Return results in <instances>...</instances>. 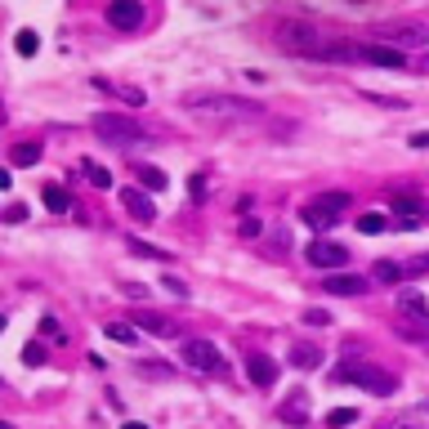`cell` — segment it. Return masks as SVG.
<instances>
[{
  "instance_id": "cell-26",
  "label": "cell",
  "mask_w": 429,
  "mask_h": 429,
  "mask_svg": "<svg viewBox=\"0 0 429 429\" xmlns=\"http://www.w3.org/2000/svg\"><path fill=\"white\" fill-rule=\"evenodd\" d=\"M139 179H143V188H148V192H161V188H166V175H161L157 166H143Z\"/></svg>"
},
{
  "instance_id": "cell-12",
  "label": "cell",
  "mask_w": 429,
  "mask_h": 429,
  "mask_svg": "<svg viewBox=\"0 0 429 429\" xmlns=\"http://www.w3.org/2000/svg\"><path fill=\"white\" fill-rule=\"evenodd\" d=\"M282 420H286V425H309V393H304V389H291V393H286Z\"/></svg>"
},
{
  "instance_id": "cell-6",
  "label": "cell",
  "mask_w": 429,
  "mask_h": 429,
  "mask_svg": "<svg viewBox=\"0 0 429 429\" xmlns=\"http://www.w3.org/2000/svg\"><path fill=\"white\" fill-rule=\"evenodd\" d=\"M304 259L313 264V269L331 273V269H344V264H349V251H344V246H336V242H313L309 251H304Z\"/></svg>"
},
{
  "instance_id": "cell-9",
  "label": "cell",
  "mask_w": 429,
  "mask_h": 429,
  "mask_svg": "<svg viewBox=\"0 0 429 429\" xmlns=\"http://www.w3.org/2000/svg\"><path fill=\"white\" fill-rule=\"evenodd\" d=\"M246 376H251V385L269 389V385H277V362L269 353H251L246 358Z\"/></svg>"
},
{
  "instance_id": "cell-14",
  "label": "cell",
  "mask_w": 429,
  "mask_h": 429,
  "mask_svg": "<svg viewBox=\"0 0 429 429\" xmlns=\"http://www.w3.org/2000/svg\"><path fill=\"white\" fill-rule=\"evenodd\" d=\"M398 309L407 313V318H416V322H429V304H425V295L416 286H403L398 291Z\"/></svg>"
},
{
  "instance_id": "cell-41",
  "label": "cell",
  "mask_w": 429,
  "mask_h": 429,
  "mask_svg": "<svg viewBox=\"0 0 429 429\" xmlns=\"http://www.w3.org/2000/svg\"><path fill=\"white\" fill-rule=\"evenodd\" d=\"M0 121H5V108H0Z\"/></svg>"
},
{
  "instance_id": "cell-17",
  "label": "cell",
  "mask_w": 429,
  "mask_h": 429,
  "mask_svg": "<svg viewBox=\"0 0 429 429\" xmlns=\"http://www.w3.org/2000/svg\"><path fill=\"white\" fill-rule=\"evenodd\" d=\"M371 277H376V282H385V286H398V282H407V269H403V264H393V259H376Z\"/></svg>"
},
{
  "instance_id": "cell-13",
  "label": "cell",
  "mask_w": 429,
  "mask_h": 429,
  "mask_svg": "<svg viewBox=\"0 0 429 429\" xmlns=\"http://www.w3.org/2000/svg\"><path fill=\"white\" fill-rule=\"evenodd\" d=\"M90 86H94V90H103V94H117V98H125L130 108H143V103H148V98H143V90H135V86H117V81H108V76H94Z\"/></svg>"
},
{
  "instance_id": "cell-20",
  "label": "cell",
  "mask_w": 429,
  "mask_h": 429,
  "mask_svg": "<svg viewBox=\"0 0 429 429\" xmlns=\"http://www.w3.org/2000/svg\"><path fill=\"white\" fill-rule=\"evenodd\" d=\"M103 331H108V340H117V344H135L139 340V326H125V322H103Z\"/></svg>"
},
{
  "instance_id": "cell-28",
  "label": "cell",
  "mask_w": 429,
  "mask_h": 429,
  "mask_svg": "<svg viewBox=\"0 0 429 429\" xmlns=\"http://www.w3.org/2000/svg\"><path fill=\"white\" fill-rule=\"evenodd\" d=\"M23 362H27V367H41V362H45V344H36V340H31L27 349H23Z\"/></svg>"
},
{
  "instance_id": "cell-11",
  "label": "cell",
  "mask_w": 429,
  "mask_h": 429,
  "mask_svg": "<svg viewBox=\"0 0 429 429\" xmlns=\"http://www.w3.org/2000/svg\"><path fill=\"white\" fill-rule=\"evenodd\" d=\"M121 206L135 214L139 224H153V219H157V206L143 197V188H125V192H121Z\"/></svg>"
},
{
  "instance_id": "cell-25",
  "label": "cell",
  "mask_w": 429,
  "mask_h": 429,
  "mask_svg": "<svg viewBox=\"0 0 429 429\" xmlns=\"http://www.w3.org/2000/svg\"><path fill=\"white\" fill-rule=\"evenodd\" d=\"M81 170L90 175V184H94V188H108V184H112V175L98 166V161H81Z\"/></svg>"
},
{
  "instance_id": "cell-19",
  "label": "cell",
  "mask_w": 429,
  "mask_h": 429,
  "mask_svg": "<svg viewBox=\"0 0 429 429\" xmlns=\"http://www.w3.org/2000/svg\"><path fill=\"white\" fill-rule=\"evenodd\" d=\"M393 214H403L407 224H416V214H425V210H420V202L411 192H393Z\"/></svg>"
},
{
  "instance_id": "cell-22",
  "label": "cell",
  "mask_w": 429,
  "mask_h": 429,
  "mask_svg": "<svg viewBox=\"0 0 429 429\" xmlns=\"http://www.w3.org/2000/svg\"><path fill=\"white\" fill-rule=\"evenodd\" d=\"M385 214L381 210H367V214H358V233H367V237H376V233H385Z\"/></svg>"
},
{
  "instance_id": "cell-24",
  "label": "cell",
  "mask_w": 429,
  "mask_h": 429,
  "mask_svg": "<svg viewBox=\"0 0 429 429\" xmlns=\"http://www.w3.org/2000/svg\"><path fill=\"white\" fill-rule=\"evenodd\" d=\"M318 358H322V353L313 349V344H295V358H291V362H295L300 371H313V367H318Z\"/></svg>"
},
{
  "instance_id": "cell-37",
  "label": "cell",
  "mask_w": 429,
  "mask_h": 429,
  "mask_svg": "<svg viewBox=\"0 0 429 429\" xmlns=\"http://www.w3.org/2000/svg\"><path fill=\"white\" fill-rule=\"evenodd\" d=\"M14 184V179H9V170H0V188H9Z\"/></svg>"
},
{
  "instance_id": "cell-42",
  "label": "cell",
  "mask_w": 429,
  "mask_h": 429,
  "mask_svg": "<svg viewBox=\"0 0 429 429\" xmlns=\"http://www.w3.org/2000/svg\"><path fill=\"white\" fill-rule=\"evenodd\" d=\"M0 389H5V381H0Z\"/></svg>"
},
{
  "instance_id": "cell-8",
  "label": "cell",
  "mask_w": 429,
  "mask_h": 429,
  "mask_svg": "<svg viewBox=\"0 0 429 429\" xmlns=\"http://www.w3.org/2000/svg\"><path fill=\"white\" fill-rule=\"evenodd\" d=\"M358 58H367V63H376V68H393L398 72L403 63H407V54L398 45H385V41H371V45H358Z\"/></svg>"
},
{
  "instance_id": "cell-38",
  "label": "cell",
  "mask_w": 429,
  "mask_h": 429,
  "mask_svg": "<svg viewBox=\"0 0 429 429\" xmlns=\"http://www.w3.org/2000/svg\"><path fill=\"white\" fill-rule=\"evenodd\" d=\"M125 429H148V425H139V420H130V425H125Z\"/></svg>"
},
{
  "instance_id": "cell-30",
  "label": "cell",
  "mask_w": 429,
  "mask_h": 429,
  "mask_svg": "<svg viewBox=\"0 0 429 429\" xmlns=\"http://www.w3.org/2000/svg\"><path fill=\"white\" fill-rule=\"evenodd\" d=\"M362 98H371V103H381V108H393V112H398V108H407V103H403V98H385V94H371V90H367V94H362Z\"/></svg>"
},
{
  "instance_id": "cell-39",
  "label": "cell",
  "mask_w": 429,
  "mask_h": 429,
  "mask_svg": "<svg viewBox=\"0 0 429 429\" xmlns=\"http://www.w3.org/2000/svg\"><path fill=\"white\" fill-rule=\"evenodd\" d=\"M0 429H14V425H9V420H0Z\"/></svg>"
},
{
  "instance_id": "cell-32",
  "label": "cell",
  "mask_w": 429,
  "mask_h": 429,
  "mask_svg": "<svg viewBox=\"0 0 429 429\" xmlns=\"http://www.w3.org/2000/svg\"><path fill=\"white\" fill-rule=\"evenodd\" d=\"M403 269H407V277H420V273H429V255H420V259L403 264Z\"/></svg>"
},
{
  "instance_id": "cell-29",
  "label": "cell",
  "mask_w": 429,
  "mask_h": 429,
  "mask_svg": "<svg viewBox=\"0 0 429 429\" xmlns=\"http://www.w3.org/2000/svg\"><path fill=\"white\" fill-rule=\"evenodd\" d=\"M130 251H135V255H153V259H161V255H166L161 246H148V242H139V237H130Z\"/></svg>"
},
{
  "instance_id": "cell-18",
  "label": "cell",
  "mask_w": 429,
  "mask_h": 429,
  "mask_svg": "<svg viewBox=\"0 0 429 429\" xmlns=\"http://www.w3.org/2000/svg\"><path fill=\"white\" fill-rule=\"evenodd\" d=\"M41 202H45L49 210H54V214H68V210H72V197H68V188H58V184H45Z\"/></svg>"
},
{
  "instance_id": "cell-36",
  "label": "cell",
  "mask_w": 429,
  "mask_h": 429,
  "mask_svg": "<svg viewBox=\"0 0 429 429\" xmlns=\"http://www.w3.org/2000/svg\"><path fill=\"white\" fill-rule=\"evenodd\" d=\"M411 148H429V130H420V135H411Z\"/></svg>"
},
{
  "instance_id": "cell-3",
  "label": "cell",
  "mask_w": 429,
  "mask_h": 429,
  "mask_svg": "<svg viewBox=\"0 0 429 429\" xmlns=\"http://www.w3.org/2000/svg\"><path fill=\"white\" fill-rule=\"evenodd\" d=\"M90 125L103 143H139L143 139V125L135 117H125V112H98Z\"/></svg>"
},
{
  "instance_id": "cell-23",
  "label": "cell",
  "mask_w": 429,
  "mask_h": 429,
  "mask_svg": "<svg viewBox=\"0 0 429 429\" xmlns=\"http://www.w3.org/2000/svg\"><path fill=\"white\" fill-rule=\"evenodd\" d=\"M14 49H19L23 58H31V54H36V49H41V36H36V31H31V27H23L19 36H14Z\"/></svg>"
},
{
  "instance_id": "cell-31",
  "label": "cell",
  "mask_w": 429,
  "mask_h": 429,
  "mask_svg": "<svg viewBox=\"0 0 429 429\" xmlns=\"http://www.w3.org/2000/svg\"><path fill=\"white\" fill-rule=\"evenodd\" d=\"M304 322H309V326H326V322H331V313H326V309H309Z\"/></svg>"
},
{
  "instance_id": "cell-5",
  "label": "cell",
  "mask_w": 429,
  "mask_h": 429,
  "mask_svg": "<svg viewBox=\"0 0 429 429\" xmlns=\"http://www.w3.org/2000/svg\"><path fill=\"white\" fill-rule=\"evenodd\" d=\"M344 210H349V192H322V197H313V202L304 206V224H313V228H331Z\"/></svg>"
},
{
  "instance_id": "cell-4",
  "label": "cell",
  "mask_w": 429,
  "mask_h": 429,
  "mask_svg": "<svg viewBox=\"0 0 429 429\" xmlns=\"http://www.w3.org/2000/svg\"><path fill=\"white\" fill-rule=\"evenodd\" d=\"M179 358H184V367L202 371V376H224V371H228L224 353L214 349L210 340H184V344H179Z\"/></svg>"
},
{
  "instance_id": "cell-27",
  "label": "cell",
  "mask_w": 429,
  "mask_h": 429,
  "mask_svg": "<svg viewBox=\"0 0 429 429\" xmlns=\"http://www.w3.org/2000/svg\"><path fill=\"white\" fill-rule=\"evenodd\" d=\"M353 420H358V411H353V407H336L331 416H326V425H331V429H340V425H353Z\"/></svg>"
},
{
  "instance_id": "cell-1",
  "label": "cell",
  "mask_w": 429,
  "mask_h": 429,
  "mask_svg": "<svg viewBox=\"0 0 429 429\" xmlns=\"http://www.w3.org/2000/svg\"><path fill=\"white\" fill-rule=\"evenodd\" d=\"M184 108L197 112V117H259V103H251V98H233V94H188Z\"/></svg>"
},
{
  "instance_id": "cell-21",
  "label": "cell",
  "mask_w": 429,
  "mask_h": 429,
  "mask_svg": "<svg viewBox=\"0 0 429 429\" xmlns=\"http://www.w3.org/2000/svg\"><path fill=\"white\" fill-rule=\"evenodd\" d=\"M14 166H36L41 161V143H14Z\"/></svg>"
},
{
  "instance_id": "cell-15",
  "label": "cell",
  "mask_w": 429,
  "mask_h": 429,
  "mask_svg": "<svg viewBox=\"0 0 429 429\" xmlns=\"http://www.w3.org/2000/svg\"><path fill=\"white\" fill-rule=\"evenodd\" d=\"M385 45H398V49L403 45H429V31L425 27H411V23L407 27H389L385 31Z\"/></svg>"
},
{
  "instance_id": "cell-7",
  "label": "cell",
  "mask_w": 429,
  "mask_h": 429,
  "mask_svg": "<svg viewBox=\"0 0 429 429\" xmlns=\"http://www.w3.org/2000/svg\"><path fill=\"white\" fill-rule=\"evenodd\" d=\"M108 23L117 31L143 27V0H108Z\"/></svg>"
},
{
  "instance_id": "cell-34",
  "label": "cell",
  "mask_w": 429,
  "mask_h": 429,
  "mask_svg": "<svg viewBox=\"0 0 429 429\" xmlns=\"http://www.w3.org/2000/svg\"><path fill=\"white\" fill-rule=\"evenodd\" d=\"M5 219H9V224H23V219H27V206H9Z\"/></svg>"
},
{
  "instance_id": "cell-10",
  "label": "cell",
  "mask_w": 429,
  "mask_h": 429,
  "mask_svg": "<svg viewBox=\"0 0 429 429\" xmlns=\"http://www.w3.org/2000/svg\"><path fill=\"white\" fill-rule=\"evenodd\" d=\"M322 291H326V295H362V291H367V277H353V273H326V277H322Z\"/></svg>"
},
{
  "instance_id": "cell-35",
  "label": "cell",
  "mask_w": 429,
  "mask_h": 429,
  "mask_svg": "<svg viewBox=\"0 0 429 429\" xmlns=\"http://www.w3.org/2000/svg\"><path fill=\"white\" fill-rule=\"evenodd\" d=\"M259 233V219H242V237H255Z\"/></svg>"
},
{
  "instance_id": "cell-40",
  "label": "cell",
  "mask_w": 429,
  "mask_h": 429,
  "mask_svg": "<svg viewBox=\"0 0 429 429\" xmlns=\"http://www.w3.org/2000/svg\"><path fill=\"white\" fill-rule=\"evenodd\" d=\"M0 331H5V313H0Z\"/></svg>"
},
{
  "instance_id": "cell-33",
  "label": "cell",
  "mask_w": 429,
  "mask_h": 429,
  "mask_svg": "<svg viewBox=\"0 0 429 429\" xmlns=\"http://www.w3.org/2000/svg\"><path fill=\"white\" fill-rule=\"evenodd\" d=\"M161 286H166L170 295H179V300H188V286H184V282H179V277H166V282H161Z\"/></svg>"
},
{
  "instance_id": "cell-2",
  "label": "cell",
  "mask_w": 429,
  "mask_h": 429,
  "mask_svg": "<svg viewBox=\"0 0 429 429\" xmlns=\"http://www.w3.org/2000/svg\"><path fill=\"white\" fill-rule=\"evenodd\" d=\"M336 376H340V381H349V385H358V389H367V393H376V398L398 393V376L385 371V367H376V362H344Z\"/></svg>"
},
{
  "instance_id": "cell-16",
  "label": "cell",
  "mask_w": 429,
  "mask_h": 429,
  "mask_svg": "<svg viewBox=\"0 0 429 429\" xmlns=\"http://www.w3.org/2000/svg\"><path fill=\"white\" fill-rule=\"evenodd\" d=\"M139 331H148V336H161V340H170V336H175V322L166 318V313H153V309H143V318H139Z\"/></svg>"
}]
</instances>
